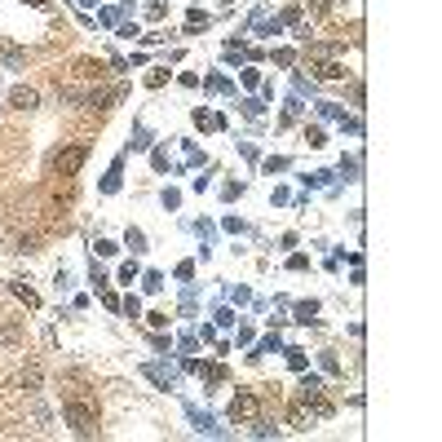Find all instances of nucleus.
<instances>
[{
    "label": "nucleus",
    "mask_w": 442,
    "mask_h": 442,
    "mask_svg": "<svg viewBox=\"0 0 442 442\" xmlns=\"http://www.w3.org/2000/svg\"><path fill=\"white\" fill-rule=\"evenodd\" d=\"M13 297H18V301H27V306H40V297H36L27 283H13Z\"/></svg>",
    "instance_id": "6"
},
{
    "label": "nucleus",
    "mask_w": 442,
    "mask_h": 442,
    "mask_svg": "<svg viewBox=\"0 0 442 442\" xmlns=\"http://www.w3.org/2000/svg\"><path fill=\"white\" fill-rule=\"evenodd\" d=\"M287 420H292V429H301V434H306L310 425H314V411H306V407H292V416H287Z\"/></svg>",
    "instance_id": "5"
},
{
    "label": "nucleus",
    "mask_w": 442,
    "mask_h": 442,
    "mask_svg": "<svg viewBox=\"0 0 442 442\" xmlns=\"http://www.w3.org/2000/svg\"><path fill=\"white\" fill-rule=\"evenodd\" d=\"M332 5H336V0H314V13H327Z\"/></svg>",
    "instance_id": "9"
},
{
    "label": "nucleus",
    "mask_w": 442,
    "mask_h": 442,
    "mask_svg": "<svg viewBox=\"0 0 442 442\" xmlns=\"http://www.w3.org/2000/svg\"><path fill=\"white\" fill-rule=\"evenodd\" d=\"M36 102H40V98H36V89H22V85H18V89L9 93V106H13V110H31Z\"/></svg>",
    "instance_id": "4"
},
{
    "label": "nucleus",
    "mask_w": 442,
    "mask_h": 442,
    "mask_svg": "<svg viewBox=\"0 0 442 442\" xmlns=\"http://www.w3.org/2000/svg\"><path fill=\"white\" fill-rule=\"evenodd\" d=\"M62 420H66V425H71V429H76L80 438L98 434V407L80 403V398H66V403H62Z\"/></svg>",
    "instance_id": "1"
},
{
    "label": "nucleus",
    "mask_w": 442,
    "mask_h": 442,
    "mask_svg": "<svg viewBox=\"0 0 442 442\" xmlns=\"http://www.w3.org/2000/svg\"><path fill=\"white\" fill-rule=\"evenodd\" d=\"M314 76H323V80H336V76H341V66H336V62H319V66H314Z\"/></svg>",
    "instance_id": "7"
},
{
    "label": "nucleus",
    "mask_w": 442,
    "mask_h": 442,
    "mask_svg": "<svg viewBox=\"0 0 442 442\" xmlns=\"http://www.w3.org/2000/svg\"><path fill=\"white\" fill-rule=\"evenodd\" d=\"M22 385H27V390H36V385H40V367H27L22 371Z\"/></svg>",
    "instance_id": "8"
},
{
    "label": "nucleus",
    "mask_w": 442,
    "mask_h": 442,
    "mask_svg": "<svg viewBox=\"0 0 442 442\" xmlns=\"http://www.w3.org/2000/svg\"><path fill=\"white\" fill-rule=\"evenodd\" d=\"M230 420L234 425H252V420H261V398L252 394V390H239L230 398Z\"/></svg>",
    "instance_id": "2"
},
{
    "label": "nucleus",
    "mask_w": 442,
    "mask_h": 442,
    "mask_svg": "<svg viewBox=\"0 0 442 442\" xmlns=\"http://www.w3.org/2000/svg\"><path fill=\"white\" fill-rule=\"evenodd\" d=\"M85 155H89L85 146H66V150H58V155H53V169H58L62 177H76L80 164H85Z\"/></svg>",
    "instance_id": "3"
}]
</instances>
